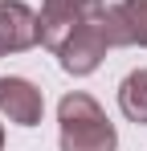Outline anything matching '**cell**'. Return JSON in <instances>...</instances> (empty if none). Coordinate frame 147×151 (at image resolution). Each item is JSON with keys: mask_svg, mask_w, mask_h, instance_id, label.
<instances>
[{"mask_svg": "<svg viewBox=\"0 0 147 151\" xmlns=\"http://www.w3.org/2000/svg\"><path fill=\"white\" fill-rule=\"evenodd\" d=\"M57 123H61V151H115L119 147V131L106 119V110L90 94L74 90L57 106Z\"/></svg>", "mask_w": 147, "mask_h": 151, "instance_id": "1", "label": "cell"}, {"mask_svg": "<svg viewBox=\"0 0 147 151\" xmlns=\"http://www.w3.org/2000/svg\"><path fill=\"white\" fill-rule=\"evenodd\" d=\"M110 45H115V41H110V25H106V12H102L94 21L78 25L70 37L57 45V61H61L66 74L86 78V74H94L98 65H102V57H106Z\"/></svg>", "mask_w": 147, "mask_h": 151, "instance_id": "2", "label": "cell"}, {"mask_svg": "<svg viewBox=\"0 0 147 151\" xmlns=\"http://www.w3.org/2000/svg\"><path fill=\"white\" fill-rule=\"evenodd\" d=\"M102 12H106V0H41V17H37L41 45L57 53V45H61L78 25L94 21Z\"/></svg>", "mask_w": 147, "mask_h": 151, "instance_id": "3", "label": "cell"}, {"mask_svg": "<svg viewBox=\"0 0 147 151\" xmlns=\"http://www.w3.org/2000/svg\"><path fill=\"white\" fill-rule=\"evenodd\" d=\"M33 45H41L37 12L29 4H21V0H0V57L24 53Z\"/></svg>", "mask_w": 147, "mask_h": 151, "instance_id": "4", "label": "cell"}, {"mask_svg": "<svg viewBox=\"0 0 147 151\" xmlns=\"http://www.w3.org/2000/svg\"><path fill=\"white\" fill-rule=\"evenodd\" d=\"M0 110L17 127H37L41 110H45V98L29 78H0Z\"/></svg>", "mask_w": 147, "mask_h": 151, "instance_id": "5", "label": "cell"}, {"mask_svg": "<svg viewBox=\"0 0 147 151\" xmlns=\"http://www.w3.org/2000/svg\"><path fill=\"white\" fill-rule=\"evenodd\" d=\"M106 25L115 45H143L147 49V0H119L106 8Z\"/></svg>", "mask_w": 147, "mask_h": 151, "instance_id": "6", "label": "cell"}, {"mask_svg": "<svg viewBox=\"0 0 147 151\" xmlns=\"http://www.w3.org/2000/svg\"><path fill=\"white\" fill-rule=\"evenodd\" d=\"M119 106H122V114H127L131 123H139V127L147 123V70H135V74L122 78Z\"/></svg>", "mask_w": 147, "mask_h": 151, "instance_id": "7", "label": "cell"}, {"mask_svg": "<svg viewBox=\"0 0 147 151\" xmlns=\"http://www.w3.org/2000/svg\"><path fill=\"white\" fill-rule=\"evenodd\" d=\"M0 151H4V127H0Z\"/></svg>", "mask_w": 147, "mask_h": 151, "instance_id": "8", "label": "cell"}]
</instances>
